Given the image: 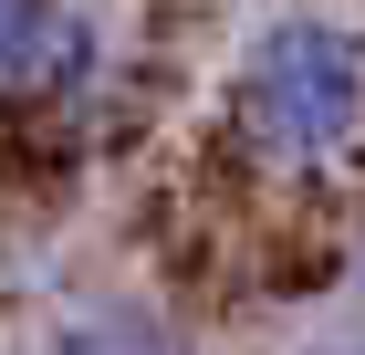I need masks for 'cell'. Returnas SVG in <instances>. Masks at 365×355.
Returning a JSON list of instances; mask_svg holds the SVG:
<instances>
[{
  "mask_svg": "<svg viewBox=\"0 0 365 355\" xmlns=\"http://www.w3.org/2000/svg\"><path fill=\"white\" fill-rule=\"evenodd\" d=\"M230 126L261 167L313 178L365 146V31L334 11H282L251 31V53L230 74Z\"/></svg>",
  "mask_w": 365,
  "mask_h": 355,
  "instance_id": "obj_1",
  "label": "cell"
},
{
  "mask_svg": "<svg viewBox=\"0 0 365 355\" xmlns=\"http://www.w3.org/2000/svg\"><path fill=\"white\" fill-rule=\"evenodd\" d=\"M94 74H105V31L73 0H0V105L84 94Z\"/></svg>",
  "mask_w": 365,
  "mask_h": 355,
  "instance_id": "obj_2",
  "label": "cell"
},
{
  "mask_svg": "<svg viewBox=\"0 0 365 355\" xmlns=\"http://www.w3.org/2000/svg\"><path fill=\"white\" fill-rule=\"evenodd\" d=\"M42 355H178V334L157 324V314H136V303H84V314L53 324Z\"/></svg>",
  "mask_w": 365,
  "mask_h": 355,
  "instance_id": "obj_3",
  "label": "cell"
},
{
  "mask_svg": "<svg viewBox=\"0 0 365 355\" xmlns=\"http://www.w3.org/2000/svg\"><path fill=\"white\" fill-rule=\"evenodd\" d=\"M303 355H365V334H324V345H303Z\"/></svg>",
  "mask_w": 365,
  "mask_h": 355,
  "instance_id": "obj_4",
  "label": "cell"
}]
</instances>
